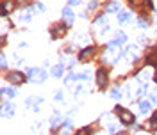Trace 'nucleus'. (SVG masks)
Segmentation results:
<instances>
[{
    "label": "nucleus",
    "instance_id": "f257e3e1",
    "mask_svg": "<svg viewBox=\"0 0 157 135\" xmlns=\"http://www.w3.org/2000/svg\"><path fill=\"white\" fill-rule=\"evenodd\" d=\"M116 114L120 115V119H121V123H123V125H130V123H134V121H136L134 114H132L130 110L123 108V107H116Z\"/></svg>",
    "mask_w": 157,
    "mask_h": 135
},
{
    "label": "nucleus",
    "instance_id": "f03ea898",
    "mask_svg": "<svg viewBox=\"0 0 157 135\" xmlns=\"http://www.w3.org/2000/svg\"><path fill=\"white\" fill-rule=\"evenodd\" d=\"M29 75H31L32 82H36V83H43L47 80V73L43 71V69H39V68H31Z\"/></svg>",
    "mask_w": 157,
    "mask_h": 135
},
{
    "label": "nucleus",
    "instance_id": "7ed1b4c3",
    "mask_svg": "<svg viewBox=\"0 0 157 135\" xmlns=\"http://www.w3.org/2000/svg\"><path fill=\"white\" fill-rule=\"evenodd\" d=\"M63 18H64V27H72V23H73V11H72V7H64L63 9Z\"/></svg>",
    "mask_w": 157,
    "mask_h": 135
},
{
    "label": "nucleus",
    "instance_id": "20e7f679",
    "mask_svg": "<svg viewBox=\"0 0 157 135\" xmlns=\"http://www.w3.org/2000/svg\"><path fill=\"white\" fill-rule=\"evenodd\" d=\"M64 32H66V27H63V25H54L52 29H50L52 39H59V37H63Z\"/></svg>",
    "mask_w": 157,
    "mask_h": 135
},
{
    "label": "nucleus",
    "instance_id": "39448f33",
    "mask_svg": "<svg viewBox=\"0 0 157 135\" xmlns=\"http://www.w3.org/2000/svg\"><path fill=\"white\" fill-rule=\"evenodd\" d=\"M96 83H98L100 89H104L107 85V73H105V69H98L96 71Z\"/></svg>",
    "mask_w": 157,
    "mask_h": 135
},
{
    "label": "nucleus",
    "instance_id": "423d86ee",
    "mask_svg": "<svg viewBox=\"0 0 157 135\" xmlns=\"http://www.w3.org/2000/svg\"><path fill=\"white\" fill-rule=\"evenodd\" d=\"M7 80L13 83H21V82H25V76L20 71H11V73H7Z\"/></svg>",
    "mask_w": 157,
    "mask_h": 135
},
{
    "label": "nucleus",
    "instance_id": "0eeeda50",
    "mask_svg": "<svg viewBox=\"0 0 157 135\" xmlns=\"http://www.w3.org/2000/svg\"><path fill=\"white\" fill-rule=\"evenodd\" d=\"M95 55V48L93 46H88V48H84L82 52L79 53V61H82V62H86L89 57H93Z\"/></svg>",
    "mask_w": 157,
    "mask_h": 135
},
{
    "label": "nucleus",
    "instance_id": "6e6552de",
    "mask_svg": "<svg viewBox=\"0 0 157 135\" xmlns=\"http://www.w3.org/2000/svg\"><path fill=\"white\" fill-rule=\"evenodd\" d=\"M13 114H14L13 105H11L9 101H4V103H2V115H4V117H11Z\"/></svg>",
    "mask_w": 157,
    "mask_h": 135
},
{
    "label": "nucleus",
    "instance_id": "1a4fd4ad",
    "mask_svg": "<svg viewBox=\"0 0 157 135\" xmlns=\"http://www.w3.org/2000/svg\"><path fill=\"white\" fill-rule=\"evenodd\" d=\"M125 41H127V36L123 34V32H118V34H116V39H114V41H111V46H118V44H123Z\"/></svg>",
    "mask_w": 157,
    "mask_h": 135
},
{
    "label": "nucleus",
    "instance_id": "9d476101",
    "mask_svg": "<svg viewBox=\"0 0 157 135\" xmlns=\"http://www.w3.org/2000/svg\"><path fill=\"white\" fill-rule=\"evenodd\" d=\"M147 61H148V64H157V46L152 48V50H148Z\"/></svg>",
    "mask_w": 157,
    "mask_h": 135
},
{
    "label": "nucleus",
    "instance_id": "9b49d317",
    "mask_svg": "<svg viewBox=\"0 0 157 135\" xmlns=\"http://www.w3.org/2000/svg\"><path fill=\"white\" fill-rule=\"evenodd\" d=\"M63 73H64V64H57V66H54L52 68V75L54 76H63Z\"/></svg>",
    "mask_w": 157,
    "mask_h": 135
},
{
    "label": "nucleus",
    "instance_id": "f8f14e48",
    "mask_svg": "<svg viewBox=\"0 0 157 135\" xmlns=\"http://www.w3.org/2000/svg\"><path fill=\"white\" fill-rule=\"evenodd\" d=\"M13 7H14V4H13L11 0L4 2V11H2V14H9L11 11H13Z\"/></svg>",
    "mask_w": 157,
    "mask_h": 135
},
{
    "label": "nucleus",
    "instance_id": "ddd939ff",
    "mask_svg": "<svg viewBox=\"0 0 157 135\" xmlns=\"http://www.w3.org/2000/svg\"><path fill=\"white\" fill-rule=\"evenodd\" d=\"M150 108H152V103H150V101H147V100H145V101H141V103H139V110H141V112H143V114H145V112H148V110H150Z\"/></svg>",
    "mask_w": 157,
    "mask_h": 135
},
{
    "label": "nucleus",
    "instance_id": "4468645a",
    "mask_svg": "<svg viewBox=\"0 0 157 135\" xmlns=\"http://www.w3.org/2000/svg\"><path fill=\"white\" fill-rule=\"evenodd\" d=\"M118 9H120V2H116V0L107 5V11H109V12H118Z\"/></svg>",
    "mask_w": 157,
    "mask_h": 135
},
{
    "label": "nucleus",
    "instance_id": "2eb2a0df",
    "mask_svg": "<svg viewBox=\"0 0 157 135\" xmlns=\"http://www.w3.org/2000/svg\"><path fill=\"white\" fill-rule=\"evenodd\" d=\"M111 96H113L114 100H120V98H121V89H120V85H116L114 89L111 91Z\"/></svg>",
    "mask_w": 157,
    "mask_h": 135
},
{
    "label": "nucleus",
    "instance_id": "dca6fc26",
    "mask_svg": "<svg viewBox=\"0 0 157 135\" xmlns=\"http://www.w3.org/2000/svg\"><path fill=\"white\" fill-rule=\"evenodd\" d=\"M2 94H6V96L13 98V96H16V91H14L13 87H4V89H2Z\"/></svg>",
    "mask_w": 157,
    "mask_h": 135
},
{
    "label": "nucleus",
    "instance_id": "f3484780",
    "mask_svg": "<svg viewBox=\"0 0 157 135\" xmlns=\"http://www.w3.org/2000/svg\"><path fill=\"white\" fill-rule=\"evenodd\" d=\"M129 18H130V12H120L118 14V23H125Z\"/></svg>",
    "mask_w": 157,
    "mask_h": 135
},
{
    "label": "nucleus",
    "instance_id": "a211bd4d",
    "mask_svg": "<svg viewBox=\"0 0 157 135\" xmlns=\"http://www.w3.org/2000/svg\"><path fill=\"white\" fill-rule=\"evenodd\" d=\"M137 27H141V29H147V27H148V20L141 16V18L137 20Z\"/></svg>",
    "mask_w": 157,
    "mask_h": 135
},
{
    "label": "nucleus",
    "instance_id": "6ab92c4d",
    "mask_svg": "<svg viewBox=\"0 0 157 135\" xmlns=\"http://www.w3.org/2000/svg\"><path fill=\"white\" fill-rule=\"evenodd\" d=\"M96 7H98V2H96V0H91V2H89V5H88V11H89V12H95Z\"/></svg>",
    "mask_w": 157,
    "mask_h": 135
},
{
    "label": "nucleus",
    "instance_id": "aec40b11",
    "mask_svg": "<svg viewBox=\"0 0 157 135\" xmlns=\"http://www.w3.org/2000/svg\"><path fill=\"white\" fill-rule=\"evenodd\" d=\"M147 128H150V130H155V128H157V117H152V119L148 121Z\"/></svg>",
    "mask_w": 157,
    "mask_h": 135
},
{
    "label": "nucleus",
    "instance_id": "412c9836",
    "mask_svg": "<svg viewBox=\"0 0 157 135\" xmlns=\"http://www.w3.org/2000/svg\"><path fill=\"white\" fill-rule=\"evenodd\" d=\"M59 121H61V119H59V114H55L52 119H50V126H52V128H55V126L59 125Z\"/></svg>",
    "mask_w": 157,
    "mask_h": 135
},
{
    "label": "nucleus",
    "instance_id": "4be33fe9",
    "mask_svg": "<svg viewBox=\"0 0 157 135\" xmlns=\"http://www.w3.org/2000/svg\"><path fill=\"white\" fill-rule=\"evenodd\" d=\"M41 101H43L41 98H29V100H27V105H32V103H34V107H36L38 103H41Z\"/></svg>",
    "mask_w": 157,
    "mask_h": 135
},
{
    "label": "nucleus",
    "instance_id": "5701e85b",
    "mask_svg": "<svg viewBox=\"0 0 157 135\" xmlns=\"http://www.w3.org/2000/svg\"><path fill=\"white\" fill-rule=\"evenodd\" d=\"M147 91H148V85H141V87L137 89V96H143Z\"/></svg>",
    "mask_w": 157,
    "mask_h": 135
},
{
    "label": "nucleus",
    "instance_id": "b1692460",
    "mask_svg": "<svg viewBox=\"0 0 157 135\" xmlns=\"http://www.w3.org/2000/svg\"><path fill=\"white\" fill-rule=\"evenodd\" d=\"M0 64H2V68H4V69L7 68V59H6V55H4V53L0 55Z\"/></svg>",
    "mask_w": 157,
    "mask_h": 135
},
{
    "label": "nucleus",
    "instance_id": "393cba45",
    "mask_svg": "<svg viewBox=\"0 0 157 135\" xmlns=\"http://www.w3.org/2000/svg\"><path fill=\"white\" fill-rule=\"evenodd\" d=\"M55 101H63V91H57L55 93Z\"/></svg>",
    "mask_w": 157,
    "mask_h": 135
},
{
    "label": "nucleus",
    "instance_id": "a878e982",
    "mask_svg": "<svg viewBox=\"0 0 157 135\" xmlns=\"http://www.w3.org/2000/svg\"><path fill=\"white\" fill-rule=\"evenodd\" d=\"M80 4V0H70V5H79Z\"/></svg>",
    "mask_w": 157,
    "mask_h": 135
},
{
    "label": "nucleus",
    "instance_id": "bb28decb",
    "mask_svg": "<svg viewBox=\"0 0 157 135\" xmlns=\"http://www.w3.org/2000/svg\"><path fill=\"white\" fill-rule=\"evenodd\" d=\"M116 130H118V128H116V125H113V126H109V132H111V133H114Z\"/></svg>",
    "mask_w": 157,
    "mask_h": 135
},
{
    "label": "nucleus",
    "instance_id": "cd10ccee",
    "mask_svg": "<svg viewBox=\"0 0 157 135\" xmlns=\"http://www.w3.org/2000/svg\"><path fill=\"white\" fill-rule=\"evenodd\" d=\"M36 7H38V11H41V12H43V11H45V5H43V4H38Z\"/></svg>",
    "mask_w": 157,
    "mask_h": 135
},
{
    "label": "nucleus",
    "instance_id": "c85d7f7f",
    "mask_svg": "<svg viewBox=\"0 0 157 135\" xmlns=\"http://www.w3.org/2000/svg\"><path fill=\"white\" fill-rule=\"evenodd\" d=\"M39 128H41V123H36V125L32 126V130H39Z\"/></svg>",
    "mask_w": 157,
    "mask_h": 135
},
{
    "label": "nucleus",
    "instance_id": "c756f323",
    "mask_svg": "<svg viewBox=\"0 0 157 135\" xmlns=\"http://www.w3.org/2000/svg\"><path fill=\"white\" fill-rule=\"evenodd\" d=\"M139 2H141V0H130V4H134V5H136V4H139Z\"/></svg>",
    "mask_w": 157,
    "mask_h": 135
},
{
    "label": "nucleus",
    "instance_id": "7c9ffc66",
    "mask_svg": "<svg viewBox=\"0 0 157 135\" xmlns=\"http://www.w3.org/2000/svg\"><path fill=\"white\" fill-rule=\"evenodd\" d=\"M154 117H157V112H155V115H154Z\"/></svg>",
    "mask_w": 157,
    "mask_h": 135
},
{
    "label": "nucleus",
    "instance_id": "2f4dec72",
    "mask_svg": "<svg viewBox=\"0 0 157 135\" xmlns=\"http://www.w3.org/2000/svg\"><path fill=\"white\" fill-rule=\"evenodd\" d=\"M120 135H123V133H120Z\"/></svg>",
    "mask_w": 157,
    "mask_h": 135
}]
</instances>
